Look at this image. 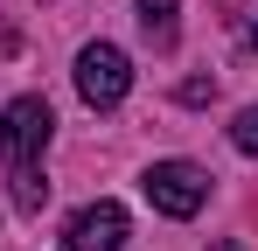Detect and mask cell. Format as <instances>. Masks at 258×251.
I'll return each mask as SVG.
<instances>
[{"label": "cell", "mask_w": 258, "mask_h": 251, "mask_svg": "<svg viewBox=\"0 0 258 251\" xmlns=\"http://www.w3.org/2000/svg\"><path fill=\"white\" fill-rule=\"evenodd\" d=\"M181 0H140V28H147V42L154 49H174V35H181Z\"/></svg>", "instance_id": "obj_5"}, {"label": "cell", "mask_w": 258, "mask_h": 251, "mask_svg": "<svg viewBox=\"0 0 258 251\" xmlns=\"http://www.w3.org/2000/svg\"><path fill=\"white\" fill-rule=\"evenodd\" d=\"M230 140H237L244 154H258V105H244V112H237V126H230Z\"/></svg>", "instance_id": "obj_6"}, {"label": "cell", "mask_w": 258, "mask_h": 251, "mask_svg": "<svg viewBox=\"0 0 258 251\" xmlns=\"http://www.w3.org/2000/svg\"><path fill=\"white\" fill-rule=\"evenodd\" d=\"M77 91H84L91 112H112V105H126L133 91V63L119 42H84L77 49Z\"/></svg>", "instance_id": "obj_2"}, {"label": "cell", "mask_w": 258, "mask_h": 251, "mask_svg": "<svg viewBox=\"0 0 258 251\" xmlns=\"http://www.w3.org/2000/svg\"><path fill=\"white\" fill-rule=\"evenodd\" d=\"M140 189H147V203L161 209V216H196V209L210 203V174L196 161H154L140 174Z\"/></svg>", "instance_id": "obj_3"}, {"label": "cell", "mask_w": 258, "mask_h": 251, "mask_svg": "<svg viewBox=\"0 0 258 251\" xmlns=\"http://www.w3.org/2000/svg\"><path fill=\"white\" fill-rule=\"evenodd\" d=\"M63 251H126V209L119 203H84L63 230Z\"/></svg>", "instance_id": "obj_4"}, {"label": "cell", "mask_w": 258, "mask_h": 251, "mask_svg": "<svg viewBox=\"0 0 258 251\" xmlns=\"http://www.w3.org/2000/svg\"><path fill=\"white\" fill-rule=\"evenodd\" d=\"M251 49H258V21H251Z\"/></svg>", "instance_id": "obj_7"}, {"label": "cell", "mask_w": 258, "mask_h": 251, "mask_svg": "<svg viewBox=\"0 0 258 251\" xmlns=\"http://www.w3.org/2000/svg\"><path fill=\"white\" fill-rule=\"evenodd\" d=\"M216 251H237V244H216Z\"/></svg>", "instance_id": "obj_8"}, {"label": "cell", "mask_w": 258, "mask_h": 251, "mask_svg": "<svg viewBox=\"0 0 258 251\" xmlns=\"http://www.w3.org/2000/svg\"><path fill=\"white\" fill-rule=\"evenodd\" d=\"M49 133H56L49 98H14V105L0 112V161H7V181H14V174H42Z\"/></svg>", "instance_id": "obj_1"}]
</instances>
